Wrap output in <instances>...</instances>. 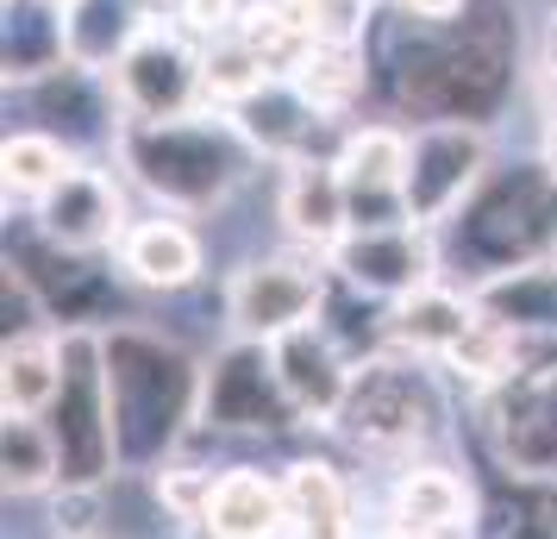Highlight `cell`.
Returning <instances> with one entry per match:
<instances>
[{"label":"cell","instance_id":"5","mask_svg":"<svg viewBox=\"0 0 557 539\" xmlns=\"http://www.w3.org/2000/svg\"><path fill=\"white\" fill-rule=\"evenodd\" d=\"M107 88L132 120H182L195 107V95L207 88V57H195L176 32L145 20L138 38L126 45V57L113 63Z\"/></svg>","mask_w":557,"mask_h":539},{"label":"cell","instance_id":"31","mask_svg":"<svg viewBox=\"0 0 557 539\" xmlns=\"http://www.w3.org/2000/svg\"><path fill=\"white\" fill-rule=\"evenodd\" d=\"M413 20H426V26H451L457 13H463V0H401Z\"/></svg>","mask_w":557,"mask_h":539},{"label":"cell","instance_id":"15","mask_svg":"<svg viewBox=\"0 0 557 539\" xmlns=\"http://www.w3.org/2000/svg\"><path fill=\"white\" fill-rule=\"evenodd\" d=\"M482 320L507 333H557V264H513L470 289Z\"/></svg>","mask_w":557,"mask_h":539},{"label":"cell","instance_id":"28","mask_svg":"<svg viewBox=\"0 0 557 539\" xmlns=\"http://www.w3.org/2000/svg\"><path fill=\"white\" fill-rule=\"evenodd\" d=\"M363 13H370V0H307L313 45H338V51H351L357 38H363Z\"/></svg>","mask_w":557,"mask_h":539},{"label":"cell","instance_id":"29","mask_svg":"<svg viewBox=\"0 0 557 539\" xmlns=\"http://www.w3.org/2000/svg\"><path fill=\"white\" fill-rule=\"evenodd\" d=\"M213 483H220V477H207V470H176V464L157 470V495H163V509L182 514V520H207Z\"/></svg>","mask_w":557,"mask_h":539},{"label":"cell","instance_id":"25","mask_svg":"<svg viewBox=\"0 0 557 539\" xmlns=\"http://www.w3.org/2000/svg\"><path fill=\"white\" fill-rule=\"evenodd\" d=\"M0 170H7V195H20V201H45L76 163H70V151L57 145L51 132H13L7 151H0Z\"/></svg>","mask_w":557,"mask_h":539},{"label":"cell","instance_id":"26","mask_svg":"<svg viewBox=\"0 0 557 539\" xmlns=\"http://www.w3.org/2000/svg\"><path fill=\"white\" fill-rule=\"evenodd\" d=\"M288 82H295V88H301V95L320 107V113H338V107H345L357 88H363V63H357V51L313 45V51H307V63H301Z\"/></svg>","mask_w":557,"mask_h":539},{"label":"cell","instance_id":"20","mask_svg":"<svg viewBox=\"0 0 557 539\" xmlns=\"http://www.w3.org/2000/svg\"><path fill=\"white\" fill-rule=\"evenodd\" d=\"M476 327V302L470 295H451V289H420V295H407L401 308H395V339H401L407 352H432V358H451L457 345L470 339Z\"/></svg>","mask_w":557,"mask_h":539},{"label":"cell","instance_id":"7","mask_svg":"<svg viewBox=\"0 0 557 539\" xmlns=\"http://www.w3.org/2000/svg\"><path fill=\"white\" fill-rule=\"evenodd\" d=\"M326 302V277L307 270V264H288V257H270V264H245L226 289V320L238 339H257V345H276L282 333L307 327Z\"/></svg>","mask_w":557,"mask_h":539},{"label":"cell","instance_id":"19","mask_svg":"<svg viewBox=\"0 0 557 539\" xmlns=\"http://www.w3.org/2000/svg\"><path fill=\"white\" fill-rule=\"evenodd\" d=\"M138 26L145 20L132 13V0H76V7H63V63H76V70L120 63Z\"/></svg>","mask_w":557,"mask_h":539},{"label":"cell","instance_id":"2","mask_svg":"<svg viewBox=\"0 0 557 539\" xmlns=\"http://www.w3.org/2000/svg\"><path fill=\"white\" fill-rule=\"evenodd\" d=\"M245 132L201 126V120H126L120 126V157L126 170H138V182L176 207H207L220 201L238 170H245Z\"/></svg>","mask_w":557,"mask_h":539},{"label":"cell","instance_id":"18","mask_svg":"<svg viewBox=\"0 0 557 539\" xmlns=\"http://www.w3.org/2000/svg\"><path fill=\"white\" fill-rule=\"evenodd\" d=\"M282 489H288V527H295V539H357L351 489H345V477L332 464H320V458L288 464Z\"/></svg>","mask_w":557,"mask_h":539},{"label":"cell","instance_id":"9","mask_svg":"<svg viewBox=\"0 0 557 539\" xmlns=\"http://www.w3.org/2000/svg\"><path fill=\"white\" fill-rule=\"evenodd\" d=\"M345 420H351L357 439L370 445H401V439L432 433L438 420V395H432L426 370L420 364H363L351 383V402H345Z\"/></svg>","mask_w":557,"mask_h":539},{"label":"cell","instance_id":"21","mask_svg":"<svg viewBox=\"0 0 557 539\" xmlns=\"http://www.w3.org/2000/svg\"><path fill=\"white\" fill-rule=\"evenodd\" d=\"M238 113H245V120H238L245 145H257V151H282V157H295L307 138H313V126H320V107L307 101L295 82H270V88H257Z\"/></svg>","mask_w":557,"mask_h":539},{"label":"cell","instance_id":"22","mask_svg":"<svg viewBox=\"0 0 557 539\" xmlns=\"http://www.w3.org/2000/svg\"><path fill=\"white\" fill-rule=\"evenodd\" d=\"M63 389V339H7V414H45Z\"/></svg>","mask_w":557,"mask_h":539},{"label":"cell","instance_id":"3","mask_svg":"<svg viewBox=\"0 0 557 539\" xmlns=\"http://www.w3.org/2000/svg\"><path fill=\"white\" fill-rule=\"evenodd\" d=\"M57 458H63V489H101L120 464V433H113V395H107V339L88 327L63 333V389H57Z\"/></svg>","mask_w":557,"mask_h":539},{"label":"cell","instance_id":"4","mask_svg":"<svg viewBox=\"0 0 557 539\" xmlns=\"http://www.w3.org/2000/svg\"><path fill=\"white\" fill-rule=\"evenodd\" d=\"M488 176V132L470 120H432L407 138V182L401 201L413 226H438L463 213V201L476 195V182Z\"/></svg>","mask_w":557,"mask_h":539},{"label":"cell","instance_id":"27","mask_svg":"<svg viewBox=\"0 0 557 539\" xmlns=\"http://www.w3.org/2000/svg\"><path fill=\"white\" fill-rule=\"evenodd\" d=\"M257 88H270V63H263L245 38H232V45H220V51H207V95H213V101L245 107Z\"/></svg>","mask_w":557,"mask_h":539},{"label":"cell","instance_id":"12","mask_svg":"<svg viewBox=\"0 0 557 539\" xmlns=\"http://www.w3.org/2000/svg\"><path fill=\"white\" fill-rule=\"evenodd\" d=\"M270 358H276V377H282V389H288L295 414H307V420H332V414H345L357 370L338 358V345H332L313 320L295 327V333H282L276 345H270Z\"/></svg>","mask_w":557,"mask_h":539},{"label":"cell","instance_id":"6","mask_svg":"<svg viewBox=\"0 0 557 539\" xmlns=\"http://www.w3.org/2000/svg\"><path fill=\"white\" fill-rule=\"evenodd\" d=\"M201 414L213 427H226V433H282L288 420H301L276 377L270 345H257V339H238L232 352L213 358V370L201 383Z\"/></svg>","mask_w":557,"mask_h":539},{"label":"cell","instance_id":"33","mask_svg":"<svg viewBox=\"0 0 557 539\" xmlns=\"http://www.w3.org/2000/svg\"><path fill=\"white\" fill-rule=\"evenodd\" d=\"M45 7H76V0H45Z\"/></svg>","mask_w":557,"mask_h":539},{"label":"cell","instance_id":"17","mask_svg":"<svg viewBox=\"0 0 557 539\" xmlns=\"http://www.w3.org/2000/svg\"><path fill=\"white\" fill-rule=\"evenodd\" d=\"M120 264L132 283L145 289H188L201 277V238L182 220H138L120 238Z\"/></svg>","mask_w":557,"mask_h":539},{"label":"cell","instance_id":"30","mask_svg":"<svg viewBox=\"0 0 557 539\" xmlns=\"http://www.w3.org/2000/svg\"><path fill=\"white\" fill-rule=\"evenodd\" d=\"M232 7H238V0H182V20H188L195 32H226Z\"/></svg>","mask_w":557,"mask_h":539},{"label":"cell","instance_id":"24","mask_svg":"<svg viewBox=\"0 0 557 539\" xmlns=\"http://www.w3.org/2000/svg\"><path fill=\"white\" fill-rule=\"evenodd\" d=\"M7 495H38L45 483L63 477V458H57V433L38 427V414H7Z\"/></svg>","mask_w":557,"mask_h":539},{"label":"cell","instance_id":"23","mask_svg":"<svg viewBox=\"0 0 557 539\" xmlns=\"http://www.w3.org/2000/svg\"><path fill=\"white\" fill-rule=\"evenodd\" d=\"M470 514V489L457 483L451 470H407L395 483V520L401 527H420V534H445V527H463Z\"/></svg>","mask_w":557,"mask_h":539},{"label":"cell","instance_id":"14","mask_svg":"<svg viewBox=\"0 0 557 539\" xmlns=\"http://www.w3.org/2000/svg\"><path fill=\"white\" fill-rule=\"evenodd\" d=\"M282 220L295 238H307L313 252H332L345 232H351V188L338 176V163H313L295 157L288 182H282Z\"/></svg>","mask_w":557,"mask_h":539},{"label":"cell","instance_id":"8","mask_svg":"<svg viewBox=\"0 0 557 539\" xmlns=\"http://www.w3.org/2000/svg\"><path fill=\"white\" fill-rule=\"evenodd\" d=\"M326 257L351 289L388 295V302H407V295L432 289V264H438L426 226H413V220H401V226H351Z\"/></svg>","mask_w":557,"mask_h":539},{"label":"cell","instance_id":"32","mask_svg":"<svg viewBox=\"0 0 557 539\" xmlns=\"http://www.w3.org/2000/svg\"><path fill=\"white\" fill-rule=\"evenodd\" d=\"M382 539H438V534H420V527H401V520H395V527H388Z\"/></svg>","mask_w":557,"mask_h":539},{"label":"cell","instance_id":"34","mask_svg":"<svg viewBox=\"0 0 557 539\" xmlns=\"http://www.w3.org/2000/svg\"><path fill=\"white\" fill-rule=\"evenodd\" d=\"M151 7H182V0H151Z\"/></svg>","mask_w":557,"mask_h":539},{"label":"cell","instance_id":"10","mask_svg":"<svg viewBox=\"0 0 557 539\" xmlns=\"http://www.w3.org/2000/svg\"><path fill=\"white\" fill-rule=\"evenodd\" d=\"M338 176L351 188V226H401L407 201H401V182H407V138L388 126H363L345 138L338 151Z\"/></svg>","mask_w":557,"mask_h":539},{"label":"cell","instance_id":"13","mask_svg":"<svg viewBox=\"0 0 557 539\" xmlns=\"http://www.w3.org/2000/svg\"><path fill=\"white\" fill-rule=\"evenodd\" d=\"M38 226L63 252H101L126 232V213H120V195H113V182L101 170H70L38 201Z\"/></svg>","mask_w":557,"mask_h":539},{"label":"cell","instance_id":"16","mask_svg":"<svg viewBox=\"0 0 557 539\" xmlns=\"http://www.w3.org/2000/svg\"><path fill=\"white\" fill-rule=\"evenodd\" d=\"M213 539H276L288 527V489L270 483L263 470H226L213 483V502H207V520H201Z\"/></svg>","mask_w":557,"mask_h":539},{"label":"cell","instance_id":"1","mask_svg":"<svg viewBox=\"0 0 557 539\" xmlns=\"http://www.w3.org/2000/svg\"><path fill=\"white\" fill-rule=\"evenodd\" d=\"M201 383L182 345L145 327H113L107 333V395H113V433L120 464H157L182 433V420L201 408Z\"/></svg>","mask_w":557,"mask_h":539},{"label":"cell","instance_id":"11","mask_svg":"<svg viewBox=\"0 0 557 539\" xmlns=\"http://www.w3.org/2000/svg\"><path fill=\"white\" fill-rule=\"evenodd\" d=\"M495 445L520 477H557V377H507L495 383Z\"/></svg>","mask_w":557,"mask_h":539}]
</instances>
